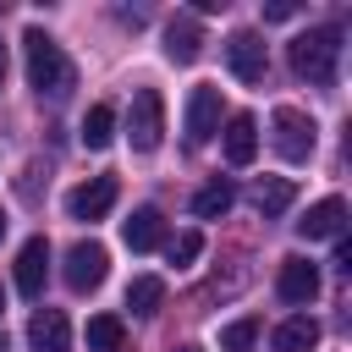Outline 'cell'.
<instances>
[{"label":"cell","mask_w":352,"mask_h":352,"mask_svg":"<svg viewBox=\"0 0 352 352\" xmlns=\"http://www.w3.org/2000/svg\"><path fill=\"white\" fill-rule=\"evenodd\" d=\"M22 60H28V82H33L38 99H66L77 88V66L66 60V50L44 28H28L22 33Z\"/></svg>","instance_id":"cell-1"},{"label":"cell","mask_w":352,"mask_h":352,"mask_svg":"<svg viewBox=\"0 0 352 352\" xmlns=\"http://www.w3.org/2000/svg\"><path fill=\"white\" fill-rule=\"evenodd\" d=\"M292 72L308 77L314 88H330L341 72V28H308L292 38Z\"/></svg>","instance_id":"cell-2"},{"label":"cell","mask_w":352,"mask_h":352,"mask_svg":"<svg viewBox=\"0 0 352 352\" xmlns=\"http://www.w3.org/2000/svg\"><path fill=\"white\" fill-rule=\"evenodd\" d=\"M270 126H275V154L286 160V165H308L314 160V143H319V126H314V116H302V110H292V104H280L275 116H270Z\"/></svg>","instance_id":"cell-3"},{"label":"cell","mask_w":352,"mask_h":352,"mask_svg":"<svg viewBox=\"0 0 352 352\" xmlns=\"http://www.w3.org/2000/svg\"><path fill=\"white\" fill-rule=\"evenodd\" d=\"M160 138H165V99H160V88H138L132 110H126V143L138 154H154Z\"/></svg>","instance_id":"cell-4"},{"label":"cell","mask_w":352,"mask_h":352,"mask_svg":"<svg viewBox=\"0 0 352 352\" xmlns=\"http://www.w3.org/2000/svg\"><path fill=\"white\" fill-rule=\"evenodd\" d=\"M187 143L198 148V143H209L214 132H220V88L214 82H198L192 94H187Z\"/></svg>","instance_id":"cell-5"},{"label":"cell","mask_w":352,"mask_h":352,"mask_svg":"<svg viewBox=\"0 0 352 352\" xmlns=\"http://www.w3.org/2000/svg\"><path fill=\"white\" fill-rule=\"evenodd\" d=\"M116 176H88L82 187H72L66 192V214L72 220H104L110 209H116Z\"/></svg>","instance_id":"cell-6"},{"label":"cell","mask_w":352,"mask_h":352,"mask_svg":"<svg viewBox=\"0 0 352 352\" xmlns=\"http://www.w3.org/2000/svg\"><path fill=\"white\" fill-rule=\"evenodd\" d=\"M226 60H231V72L242 82H264V72H270V50H264V38L253 28H242V33L226 38Z\"/></svg>","instance_id":"cell-7"},{"label":"cell","mask_w":352,"mask_h":352,"mask_svg":"<svg viewBox=\"0 0 352 352\" xmlns=\"http://www.w3.org/2000/svg\"><path fill=\"white\" fill-rule=\"evenodd\" d=\"M104 270H110V253L99 242H77L66 253V286L72 292H99L104 286Z\"/></svg>","instance_id":"cell-8"},{"label":"cell","mask_w":352,"mask_h":352,"mask_svg":"<svg viewBox=\"0 0 352 352\" xmlns=\"http://www.w3.org/2000/svg\"><path fill=\"white\" fill-rule=\"evenodd\" d=\"M275 292H280V302H297V308H308L314 297H319V264L314 258H280V275H275Z\"/></svg>","instance_id":"cell-9"},{"label":"cell","mask_w":352,"mask_h":352,"mask_svg":"<svg viewBox=\"0 0 352 352\" xmlns=\"http://www.w3.org/2000/svg\"><path fill=\"white\" fill-rule=\"evenodd\" d=\"M297 236L302 242H336V236H346V198H319L297 220Z\"/></svg>","instance_id":"cell-10"},{"label":"cell","mask_w":352,"mask_h":352,"mask_svg":"<svg viewBox=\"0 0 352 352\" xmlns=\"http://www.w3.org/2000/svg\"><path fill=\"white\" fill-rule=\"evenodd\" d=\"M44 280H50V242L28 236L22 253H16V292L22 297H44Z\"/></svg>","instance_id":"cell-11"},{"label":"cell","mask_w":352,"mask_h":352,"mask_svg":"<svg viewBox=\"0 0 352 352\" xmlns=\"http://www.w3.org/2000/svg\"><path fill=\"white\" fill-rule=\"evenodd\" d=\"M28 346L33 352H72V324L60 308H38L28 319Z\"/></svg>","instance_id":"cell-12"},{"label":"cell","mask_w":352,"mask_h":352,"mask_svg":"<svg viewBox=\"0 0 352 352\" xmlns=\"http://www.w3.org/2000/svg\"><path fill=\"white\" fill-rule=\"evenodd\" d=\"M121 242H126L132 253H154V248L165 242V214H160L154 204L132 209V220H121Z\"/></svg>","instance_id":"cell-13"},{"label":"cell","mask_w":352,"mask_h":352,"mask_svg":"<svg viewBox=\"0 0 352 352\" xmlns=\"http://www.w3.org/2000/svg\"><path fill=\"white\" fill-rule=\"evenodd\" d=\"M198 50H204V28L192 16H170L165 22V55L176 66H187V60H198Z\"/></svg>","instance_id":"cell-14"},{"label":"cell","mask_w":352,"mask_h":352,"mask_svg":"<svg viewBox=\"0 0 352 352\" xmlns=\"http://www.w3.org/2000/svg\"><path fill=\"white\" fill-rule=\"evenodd\" d=\"M270 346H275V352H314V346H319V319H308V314H292L286 324H275Z\"/></svg>","instance_id":"cell-15"},{"label":"cell","mask_w":352,"mask_h":352,"mask_svg":"<svg viewBox=\"0 0 352 352\" xmlns=\"http://www.w3.org/2000/svg\"><path fill=\"white\" fill-rule=\"evenodd\" d=\"M258 154V121L253 116H231L226 121V160L231 165H253Z\"/></svg>","instance_id":"cell-16"},{"label":"cell","mask_w":352,"mask_h":352,"mask_svg":"<svg viewBox=\"0 0 352 352\" xmlns=\"http://www.w3.org/2000/svg\"><path fill=\"white\" fill-rule=\"evenodd\" d=\"M292 198H297V187H292L286 176H264V182L253 187V209H258L264 220H275V214H286V209H292Z\"/></svg>","instance_id":"cell-17"},{"label":"cell","mask_w":352,"mask_h":352,"mask_svg":"<svg viewBox=\"0 0 352 352\" xmlns=\"http://www.w3.org/2000/svg\"><path fill=\"white\" fill-rule=\"evenodd\" d=\"M231 204H236V192H231L226 176H214V182H204V187L192 192V214H198V220H214V214H226Z\"/></svg>","instance_id":"cell-18"},{"label":"cell","mask_w":352,"mask_h":352,"mask_svg":"<svg viewBox=\"0 0 352 352\" xmlns=\"http://www.w3.org/2000/svg\"><path fill=\"white\" fill-rule=\"evenodd\" d=\"M121 341H126V324L116 314H94L88 319V352H121Z\"/></svg>","instance_id":"cell-19"},{"label":"cell","mask_w":352,"mask_h":352,"mask_svg":"<svg viewBox=\"0 0 352 352\" xmlns=\"http://www.w3.org/2000/svg\"><path fill=\"white\" fill-rule=\"evenodd\" d=\"M165 302V280L160 275H132V286H126V308L132 314H154Z\"/></svg>","instance_id":"cell-20"},{"label":"cell","mask_w":352,"mask_h":352,"mask_svg":"<svg viewBox=\"0 0 352 352\" xmlns=\"http://www.w3.org/2000/svg\"><path fill=\"white\" fill-rule=\"evenodd\" d=\"M110 138H116V110L110 104H94L82 116V143L88 148H110Z\"/></svg>","instance_id":"cell-21"},{"label":"cell","mask_w":352,"mask_h":352,"mask_svg":"<svg viewBox=\"0 0 352 352\" xmlns=\"http://www.w3.org/2000/svg\"><path fill=\"white\" fill-rule=\"evenodd\" d=\"M198 253H204V236H198V231H176V236L165 242V258H170L176 270H182V264H192Z\"/></svg>","instance_id":"cell-22"},{"label":"cell","mask_w":352,"mask_h":352,"mask_svg":"<svg viewBox=\"0 0 352 352\" xmlns=\"http://www.w3.org/2000/svg\"><path fill=\"white\" fill-rule=\"evenodd\" d=\"M253 341H258V319H236V324L220 330V346H226V352H248Z\"/></svg>","instance_id":"cell-23"},{"label":"cell","mask_w":352,"mask_h":352,"mask_svg":"<svg viewBox=\"0 0 352 352\" xmlns=\"http://www.w3.org/2000/svg\"><path fill=\"white\" fill-rule=\"evenodd\" d=\"M297 16V6L292 0H275V6H264V22H292Z\"/></svg>","instance_id":"cell-24"},{"label":"cell","mask_w":352,"mask_h":352,"mask_svg":"<svg viewBox=\"0 0 352 352\" xmlns=\"http://www.w3.org/2000/svg\"><path fill=\"white\" fill-rule=\"evenodd\" d=\"M336 270L352 275V242H346V236H336Z\"/></svg>","instance_id":"cell-25"},{"label":"cell","mask_w":352,"mask_h":352,"mask_svg":"<svg viewBox=\"0 0 352 352\" xmlns=\"http://www.w3.org/2000/svg\"><path fill=\"white\" fill-rule=\"evenodd\" d=\"M0 82H6V44H0Z\"/></svg>","instance_id":"cell-26"},{"label":"cell","mask_w":352,"mask_h":352,"mask_svg":"<svg viewBox=\"0 0 352 352\" xmlns=\"http://www.w3.org/2000/svg\"><path fill=\"white\" fill-rule=\"evenodd\" d=\"M0 352H11V341H6V330H0Z\"/></svg>","instance_id":"cell-27"},{"label":"cell","mask_w":352,"mask_h":352,"mask_svg":"<svg viewBox=\"0 0 352 352\" xmlns=\"http://www.w3.org/2000/svg\"><path fill=\"white\" fill-rule=\"evenodd\" d=\"M176 352H198V346H176Z\"/></svg>","instance_id":"cell-28"},{"label":"cell","mask_w":352,"mask_h":352,"mask_svg":"<svg viewBox=\"0 0 352 352\" xmlns=\"http://www.w3.org/2000/svg\"><path fill=\"white\" fill-rule=\"evenodd\" d=\"M0 236H6V214H0Z\"/></svg>","instance_id":"cell-29"},{"label":"cell","mask_w":352,"mask_h":352,"mask_svg":"<svg viewBox=\"0 0 352 352\" xmlns=\"http://www.w3.org/2000/svg\"><path fill=\"white\" fill-rule=\"evenodd\" d=\"M0 308H6V297H0Z\"/></svg>","instance_id":"cell-30"}]
</instances>
